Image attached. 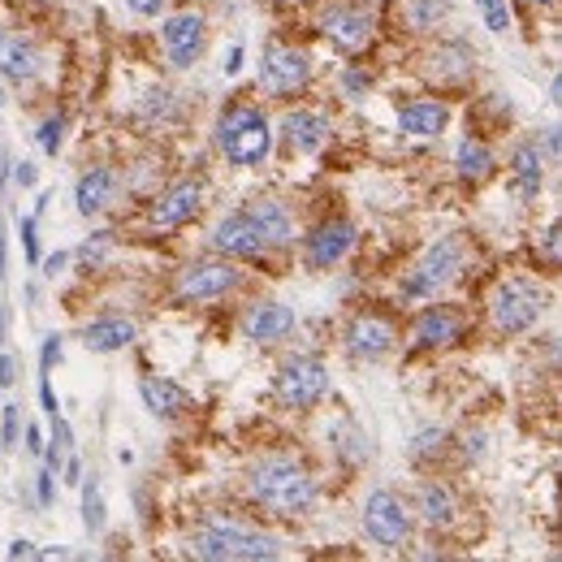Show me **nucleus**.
<instances>
[{"label":"nucleus","mask_w":562,"mask_h":562,"mask_svg":"<svg viewBox=\"0 0 562 562\" xmlns=\"http://www.w3.org/2000/svg\"><path fill=\"white\" fill-rule=\"evenodd\" d=\"M217 147L225 152L229 165H264L268 147H273V130H268V117L251 105H238L222 117L217 125Z\"/></svg>","instance_id":"obj_3"},{"label":"nucleus","mask_w":562,"mask_h":562,"mask_svg":"<svg viewBox=\"0 0 562 562\" xmlns=\"http://www.w3.org/2000/svg\"><path fill=\"white\" fill-rule=\"evenodd\" d=\"M350 247H355V225L346 222V217H334V222L316 225V229L308 234L303 255H308V264H312V268H334Z\"/></svg>","instance_id":"obj_13"},{"label":"nucleus","mask_w":562,"mask_h":562,"mask_svg":"<svg viewBox=\"0 0 562 562\" xmlns=\"http://www.w3.org/2000/svg\"><path fill=\"white\" fill-rule=\"evenodd\" d=\"M334 446L346 454V463H363V458H368V442H363V433H355L350 425H337Z\"/></svg>","instance_id":"obj_30"},{"label":"nucleus","mask_w":562,"mask_h":562,"mask_svg":"<svg viewBox=\"0 0 562 562\" xmlns=\"http://www.w3.org/2000/svg\"><path fill=\"white\" fill-rule=\"evenodd\" d=\"M330 394V368L316 359V355H295L282 363L277 381H273V398L290 411H303V407H316L321 398Z\"/></svg>","instance_id":"obj_5"},{"label":"nucleus","mask_w":562,"mask_h":562,"mask_svg":"<svg viewBox=\"0 0 562 562\" xmlns=\"http://www.w3.org/2000/svg\"><path fill=\"white\" fill-rule=\"evenodd\" d=\"M65 264H70V255H65V251H57V255H48V260H44V273H48V277H57V273H65Z\"/></svg>","instance_id":"obj_44"},{"label":"nucleus","mask_w":562,"mask_h":562,"mask_svg":"<svg viewBox=\"0 0 562 562\" xmlns=\"http://www.w3.org/2000/svg\"><path fill=\"white\" fill-rule=\"evenodd\" d=\"M61 143H65V117H44V125H39V147H44L48 156H57Z\"/></svg>","instance_id":"obj_33"},{"label":"nucleus","mask_w":562,"mask_h":562,"mask_svg":"<svg viewBox=\"0 0 562 562\" xmlns=\"http://www.w3.org/2000/svg\"><path fill=\"white\" fill-rule=\"evenodd\" d=\"M251 225L264 234V242H290L295 238V222H290V208L282 204V200H273V195H255L247 208H242Z\"/></svg>","instance_id":"obj_20"},{"label":"nucleus","mask_w":562,"mask_h":562,"mask_svg":"<svg viewBox=\"0 0 562 562\" xmlns=\"http://www.w3.org/2000/svg\"><path fill=\"white\" fill-rule=\"evenodd\" d=\"M105 493H100V485L92 480V485H83V528L96 537V533H105Z\"/></svg>","instance_id":"obj_29"},{"label":"nucleus","mask_w":562,"mask_h":562,"mask_svg":"<svg viewBox=\"0 0 562 562\" xmlns=\"http://www.w3.org/2000/svg\"><path fill=\"white\" fill-rule=\"evenodd\" d=\"M39 403H44V411H48V416H57V394H52V385H48V381H39Z\"/></svg>","instance_id":"obj_45"},{"label":"nucleus","mask_w":562,"mask_h":562,"mask_svg":"<svg viewBox=\"0 0 562 562\" xmlns=\"http://www.w3.org/2000/svg\"><path fill=\"white\" fill-rule=\"evenodd\" d=\"M204 200H208V187H204L200 178H182V182H174L169 191L156 195V204H152V225H156V229H178V225L195 222V217L204 213Z\"/></svg>","instance_id":"obj_10"},{"label":"nucleus","mask_w":562,"mask_h":562,"mask_svg":"<svg viewBox=\"0 0 562 562\" xmlns=\"http://www.w3.org/2000/svg\"><path fill=\"white\" fill-rule=\"evenodd\" d=\"M26 450H31V454H39V450H44V433H39L35 425L26 429Z\"/></svg>","instance_id":"obj_51"},{"label":"nucleus","mask_w":562,"mask_h":562,"mask_svg":"<svg viewBox=\"0 0 562 562\" xmlns=\"http://www.w3.org/2000/svg\"><path fill=\"white\" fill-rule=\"evenodd\" d=\"M458 260H463L458 238H442L438 247H429V251L420 255V264L407 273V282H403V299H433L450 277L458 273Z\"/></svg>","instance_id":"obj_7"},{"label":"nucleus","mask_w":562,"mask_h":562,"mask_svg":"<svg viewBox=\"0 0 562 562\" xmlns=\"http://www.w3.org/2000/svg\"><path fill=\"white\" fill-rule=\"evenodd\" d=\"M9 559H39V550H35L31 541H13V546H9Z\"/></svg>","instance_id":"obj_46"},{"label":"nucleus","mask_w":562,"mask_h":562,"mask_svg":"<svg viewBox=\"0 0 562 562\" xmlns=\"http://www.w3.org/2000/svg\"><path fill=\"white\" fill-rule=\"evenodd\" d=\"M312 79V57L303 48H290V44H268L264 48V61H260V83L268 96H290L299 87H308Z\"/></svg>","instance_id":"obj_8"},{"label":"nucleus","mask_w":562,"mask_h":562,"mask_svg":"<svg viewBox=\"0 0 562 562\" xmlns=\"http://www.w3.org/2000/svg\"><path fill=\"white\" fill-rule=\"evenodd\" d=\"M225 9H238V4H242V0H222Z\"/></svg>","instance_id":"obj_54"},{"label":"nucleus","mask_w":562,"mask_h":562,"mask_svg":"<svg viewBox=\"0 0 562 562\" xmlns=\"http://www.w3.org/2000/svg\"><path fill=\"white\" fill-rule=\"evenodd\" d=\"M213 247L229 255V260H251V255H260L268 242H264V234L251 225L247 213H229L217 229H213Z\"/></svg>","instance_id":"obj_16"},{"label":"nucleus","mask_w":562,"mask_h":562,"mask_svg":"<svg viewBox=\"0 0 562 562\" xmlns=\"http://www.w3.org/2000/svg\"><path fill=\"white\" fill-rule=\"evenodd\" d=\"M346 350L355 359H368V363L385 359L394 350V325L381 321V316H355L350 330H346Z\"/></svg>","instance_id":"obj_17"},{"label":"nucleus","mask_w":562,"mask_h":562,"mask_svg":"<svg viewBox=\"0 0 562 562\" xmlns=\"http://www.w3.org/2000/svg\"><path fill=\"white\" fill-rule=\"evenodd\" d=\"M13 381H17V359H13V355H9V350H4V355H0V385H4V390H9V385H13Z\"/></svg>","instance_id":"obj_42"},{"label":"nucleus","mask_w":562,"mask_h":562,"mask_svg":"<svg viewBox=\"0 0 562 562\" xmlns=\"http://www.w3.org/2000/svg\"><path fill=\"white\" fill-rule=\"evenodd\" d=\"M363 533L385 546V550H398L411 533V515H407V502L394 493V489H372L368 502H363Z\"/></svg>","instance_id":"obj_6"},{"label":"nucleus","mask_w":562,"mask_h":562,"mask_svg":"<svg viewBox=\"0 0 562 562\" xmlns=\"http://www.w3.org/2000/svg\"><path fill=\"white\" fill-rule=\"evenodd\" d=\"M238 65H242V48L234 44V48H229V57H225V74H238Z\"/></svg>","instance_id":"obj_50"},{"label":"nucleus","mask_w":562,"mask_h":562,"mask_svg":"<svg viewBox=\"0 0 562 562\" xmlns=\"http://www.w3.org/2000/svg\"><path fill=\"white\" fill-rule=\"evenodd\" d=\"M528 4H554V0H528Z\"/></svg>","instance_id":"obj_55"},{"label":"nucleus","mask_w":562,"mask_h":562,"mask_svg":"<svg viewBox=\"0 0 562 562\" xmlns=\"http://www.w3.org/2000/svg\"><path fill=\"white\" fill-rule=\"evenodd\" d=\"M458 334H463V316L454 308H429L411 325V346L416 350H438V346H450Z\"/></svg>","instance_id":"obj_19"},{"label":"nucleus","mask_w":562,"mask_h":562,"mask_svg":"<svg viewBox=\"0 0 562 562\" xmlns=\"http://www.w3.org/2000/svg\"><path fill=\"white\" fill-rule=\"evenodd\" d=\"M17 229H22L26 260H31V264H39V234H35V217H17Z\"/></svg>","instance_id":"obj_36"},{"label":"nucleus","mask_w":562,"mask_h":562,"mask_svg":"<svg viewBox=\"0 0 562 562\" xmlns=\"http://www.w3.org/2000/svg\"><path fill=\"white\" fill-rule=\"evenodd\" d=\"M282 130H286V143H290L295 152L312 156V152L330 139V117H325V112H312V109H295V112H286Z\"/></svg>","instance_id":"obj_21"},{"label":"nucleus","mask_w":562,"mask_h":562,"mask_svg":"<svg viewBox=\"0 0 562 562\" xmlns=\"http://www.w3.org/2000/svg\"><path fill=\"white\" fill-rule=\"evenodd\" d=\"M0 105H4V87H0Z\"/></svg>","instance_id":"obj_56"},{"label":"nucleus","mask_w":562,"mask_h":562,"mask_svg":"<svg viewBox=\"0 0 562 562\" xmlns=\"http://www.w3.org/2000/svg\"><path fill=\"white\" fill-rule=\"evenodd\" d=\"M39 74V48L22 31H0V79L31 83Z\"/></svg>","instance_id":"obj_18"},{"label":"nucleus","mask_w":562,"mask_h":562,"mask_svg":"<svg viewBox=\"0 0 562 562\" xmlns=\"http://www.w3.org/2000/svg\"><path fill=\"white\" fill-rule=\"evenodd\" d=\"M52 442H61L65 450H74V433H70V425H65V420H57V429H52Z\"/></svg>","instance_id":"obj_47"},{"label":"nucleus","mask_w":562,"mask_h":562,"mask_svg":"<svg viewBox=\"0 0 562 562\" xmlns=\"http://www.w3.org/2000/svg\"><path fill=\"white\" fill-rule=\"evenodd\" d=\"M191 554L195 559H213V562H264L282 554V541L268 537V533H255L238 519H225V515H208L195 533H191Z\"/></svg>","instance_id":"obj_2"},{"label":"nucleus","mask_w":562,"mask_h":562,"mask_svg":"<svg viewBox=\"0 0 562 562\" xmlns=\"http://www.w3.org/2000/svg\"><path fill=\"white\" fill-rule=\"evenodd\" d=\"M511 178L519 187L524 200L541 195V182H546V156H541V139H528L511 152Z\"/></svg>","instance_id":"obj_22"},{"label":"nucleus","mask_w":562,"mask_h":562,"mask_svg":"<svg viewBox=\"0 0 562 562\" xmlns=\"http://www.w3.org/2000/svg\"><path fill=\"white\" fill-rule=\"evenodd\" d=\"M134 337H139L134 321H125V316H100V321H92L83 330V346L96 350V355H112V350H125Z\"/></svg>","instance_id":"obj_24"},{"label":"nucleus","mask_w":562,"mask_h":562,"mask_svg":"<svg viewBox=\"0 0 562 562\" xmlns=\"http://www.w3.org/2000/svg\"><path fill=\"white\" fill-rule=\"evenodd\" d=\"M546 160H559V125L546 130Z\"/></svg>","instance_id":"obj_48"},{"label":"nucleus","mask_w":562,"mask_h":562,"mask_svg":"<svg viewBox=\"0 0 562 562\" xmlns=\"http://www.w3.org/2000/svg\"><path fill=\"white\" fill-rule=\"evenodd\" d=\"M160 39H165L169 61H174L178 70H191V65L200 61V52H204L208 26H204V17H200V13H174V17L165 22Z\"/></svg>","instance_id":"obj_12"},{"label":"nucleus","mask_w":562,"mask_h":562,"mask_svg":"<svg viewBox=\"0 0 562 562\" xmlns=\"http://www.w3.org/2000/svg\"><path fill=\"white\" fill-rule=\"evenodd\" d=\"M363 87H368V79H363V74H346V92H350V96H355V92H363Z\"/></svg>","instance_id":"obj_52"},{"label":"nucleus","mask_w":562,"mask_h":562,"mask_svg":"<svg viewBox=\"0 0 562 562\" xmlns=\"http://www.w3.org/2000/svg\"><path fill=\"white\" fill-rule=\"evenodd\" d=\"M61 355H65V342L52 334V337H44V350H39V368L44 372H52L57 363H61Z\"/></svg>","instance_id":"obj_37"},{"label":"nucleus","mask_w":562,"mask_h":562,"mask_svg":"<svg viewBox=\"0 0 562 562\" xmlns=\"http://www.w3.org/2000/svg\"><path fill=\"white\" fill-rule=\"evenodd\" d=\"M429 61H433V65H429V74H433L438 83H463V79L476 70L471 48H463V44H446V48H438Z\"/></svg>","instance_id":"obj_27"},{"label":"nucleus","mask_w":562,"mask_h":562,"mask_svg":"<svg viewBox=\"0 0 562 562\" xmlns=\"http://www.w3.org/2000/svg\"><path fill=\"white\" fill-rule=\"evenodd\" d=\"M476 9H480L485 26H489L493 35H506V31H511V9H506V0H476Z\"/></svg>","instance_id":"obj_32"},{"label":"nucleus","mask_w":562,"mask_h":562,"mask_svg":"<svg viewBox=\"0 0 562 562\" xmlns=\"http://www.w3.org/2000/svg\"><path fill=\"white\" fill-rule=\"evenodd\" d=\"M61 471H65V485H83V463H79V454H70V450H65Z\"/></svg>","instance_id":"obj_41"},{"label":"nucleus","mask_w":562,"mask_h":562,"mask_svg":"<svg viewBox=\"0 0 562 562\" xmlns=\"http://www.w3.org/2000/svg\"><path fill=\"white\" fill-rule=\"evenodd\" d=\"M416 511H420V519L429 528H446V524H454V511H458L454 489L442 485V480H425L420 493H416Z\"/></svg>","instance_id":"obj_26"},{"label":"nucleus","mask_w":562,"mask_h":562,"mask_svg":"<svg viewBox=\"0 0 562 562\" xmlns=\"http://www.w3.org/2000/svg\"><path fill=\"white\" fill-rule=\"evenodd\" d=\"M238 286V268L229 260H191L178 282H174V295L182 303H208V299H222Z\"/></svg>","instance_id":"obj_9"},{"label":"nucleus","mask_w":562,"mask_h":562,"mask_svg":"<svg viewBox=\"0 0 562 562\" xmlns=\"http://www.w3.org/2000/svg\"><path fill=\"white\" fill-rule=\"evenodd\" d=\"M242 334L255 346H273V342L295 334V312L286 303H251L242 312Z\"/></svg>","instance_id":"obj_15"},{"label":"nucleus","mask_w":562,"mask_h":562,"mask_svg":"<svg viewBox=\"0 0 562 562\" xmlns=\"http://www.w3.org/2000/svg\"><path fill=\"white\" fill-rule=\"evenodd\" d=\"M174 92L169 87H160V92H147V100H143V112L147 117H174Z\"/></svg>","instance_id":"obj_35"},{"label":"nucleus","mask_w":562,"mask_h":562,"mask_svg":"<svg viewBox=\"0 0 562 562\" xmlns=\"http://www.w3.org/2000/svg\"><path fill=\"white\" fill-rule=\"evenodd\" d=\"M446 121H450V109L442 100H411V105H403V112H398V130H407V134H416V139L442 134Z\"/></svg>","instance_id":"obj_25"},{"label":"nucleus","mask_w":562,"mask_h":562,"mask_svg":"<svg viewBox=\"0 0 562 562\" xmlns=\"http://www.w3.org/2000/svg\"><path fill=\"white\" fill-rule=\"evenodd\" d=\"M125 4H130L139 17H156V13L165 9V0H125Z\"/></svg>","instance_id":"obj_43"},{"label":"nucleus","mask_w":562,"mask_h":562,"mask_svg":"<svg viewBox=\"0 0 562 562\" xmlns=\"http://www.w3.org/2000/svg\"><path fill=\"white\" fill-rule=\"evenodd\" d=\"M454 169L463 182H485V178H493V152L476 139H463L454 152Z\"/></svg>","instance_id":"obj_28"},{"label":"nucleus","mask_w":562,"mask_h":562,"mask_svg":"<svg viewBox=\"0 0 562 562\" xmlns=\"http://www.w3.org/2000/svg\"><path fill=\"white\" fill-rule=\"evenodd\" d=\"M446 446V433L442 429H425V433H416V442L407 446L411 458H429V454H438V450Z\"/></svg>","instance_id":"obj_34"},{"label":"nucleus","mask_w":562,"mask_h":562,"mask_svg":"<svg viewBox=\"0 0 562 562\" xmlns=\"http://www.w3.org/2000/svg\"><path fill=\"white\" fill-rule=\"evenodd\" d=\"M546 255H550V264L559 260V225H550V229H546Z\"/></svg>","instance_id":"obj_49"},{"label":"nucleus","mask_w":562,"mask_h":562,"mask_svg":"<svg viewBox=\"0 0 562 562\" xmlns=\"http://www.w3.org/2000/svg\"><path fill=\"white\" fill-rule=\"evenodd\" d=\"M117 195H121L117 169L100 165V169H87V174L79 178V187H74V208H79L83 217H100V213H109L112 204H117Z\"/></svg>","instance_id":"obj_14"},{"label":"nucleus","mask_w":562,"mask_h":562,"mask_svg":"<svg viewBox=\"0 0 562 562\" xmlns=\"http://www.w3.org/2000/svg\"><path fill=\"white\" fill-rule=\"evenodd\" d=\"M541 312H546V295L524 277L502 282L489 299V316H493L498 334H528L541 321Z\"/></svg>","instance_id":"obj_4"},{"label":"nucleus","mask_w":562,"mask_h":562,"mask_svg":"<svg viewBox=\"0 0 562 562\" xmlns=\"http://www.w3.org/2000/svg\"><path fill=\"white\" fill-rule=\"evenodd\" d=\"M35 493H39V506H52V498H57V485H52V471H48V467L39 471V480H35Z\"/></svg>","instance_id":"obj_39"},{"label":"nucleus","mask_w":562,"mask_h":562,"mask_svg":"<svg viewBox=\"0 0 562 562\" xmlns=\"http://www.w3.org/2000/svg\"><path fill=\"white\" fill-rule=\"evenodd\" d=\"M9 337V312H4V303H0V342Z\"/></svg>","instance_id":"obj_53"},{"label":"nucleus","mask_w":562,"mask_h":562,"mask_svg":"<svg viewBox=\"0 0 562 562\" xmlns=\"http://www.w3.org/2000/svg\"><path fill=\"white\" fill-rule=\"evenodd\" d=\"M321 31L325 39L342 52H359L372 39V13L363 4H334L321 13Z\"/></svg>","instance_id":"obj_11"},{"label":"nucleus","mask_w":562,"mask_h":562,"mask_svg":"<svg viewBox=\"0 0 562 562\" xmlns=\"http://www.w3.org/2000/svg\"><path fill=\"white\" fill-rule=\"evenodd\" d=\"M251 493L260 506H268L273 515H308L316 506V476L286 454H273L264 463L251 467Z\"/></svg>","instance_id":"obj_1"},{"label":"nucleus","mask_w":562,"mask_h":562,"mask_svg":"<svg viewBox=\"0 0 562 562\" xmlns=\"http://www.w3.org/2000/svg\"><path fill=\"white\" fill-rule=\"evenodd\" d=\"M273 4H286V0H273Z\"/></svg>","instance_id":"obj_57"},{"label":"nucleus","mask_w":562,"mask_h":562,"mask_svg":"<svg viewBox=\"0 0 562 562\" xmlns=\"http://www.w3.org/2000/svg\"><path fill=\"white\" fill-rule=\"evenodd\" d=\"M0 442H4V450L17 446V407H13V403L4 407V420H0Z\"/></svg>","instance_id":"obj_38"},{"label":"nucleus","mask_w":562,"mask_h":562,"mask_svg":"<svg viewBox=\"0 0 562 562\" xmlns=\"http://www.w3.org/2000/svg\"><path fill=\"white\" fill-rule=\"evenodd\" d=\"M109 251H112V234H109V229H96V234H92V238L79 247V260L96 268V264H105V260H109Z\"/></svg>","instance_id":"obj_31"},{"label":"nucleus","mask_w":562,"mask_h":562,"mask_svg":"<svg viewBox=\"0 0 562 562\" xmlns=\"http://www.w3.org/2000/svg\"><path fill=\"white\" fill-rule=\"evenodd\" d=\"M13 182L26 191V187H35V182H39V169H35L31 160H17V169H13Z\"/></svg>","instance_id":"obj_40"},{"label":"nucleus","mask_w":562,"mask_h":562,"mask_svg":"<svg viewBox=\"0 0 562 562\" xmlns=\"http://www.w3.org/2000/svg\"><path fill=\"white\" fill-rule=\"evenodd\" d=\"M139 394H143V407L152 416H160V420H174V416H182L191 407V394L182 385L165 381V376H143L139 381Z\"/></svg>","instance_id":"obj_23"}]
</instances>
